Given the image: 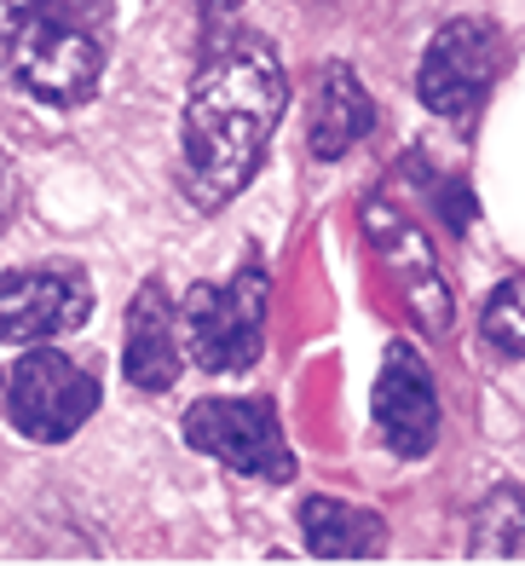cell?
Listing matches in <instances>:
<instances>
[{
  "instance_id": "obj_10",
  "label": "cell",
  "mask_w": 525,
  "mask_h": 566,
  "mask_svg": "<svg viewBox=\"0 0 525 566\" xmlns=\"http://www.w3.org/2000/svg\"><path fill=\"white\" fill-rule=\"evenodd\" d=\"M376 134V98L364 93L353 64H324L318 75V105H312V127L306 145L318 163H340L347 150H358Z\"/></svg>"
},
{
  "instance_id": "obj_2",
  "label": "cell",
  "mask_w": 525,
  "mask_h": 566,
  "mask_svg": "<svg viewBox=\"0 0 525 566\" xmlns=\"http://www.w3.org/2000/svg\"><path fill=\"white\" fill-rule=\"evenodd\" d=\"M104 30L82 0H0V64L52 111L87 105L104 82Z\"/></svg>"
},
{
  "instance_id": "obj_14",
  "label": "cell",
  "mask_w": 525,
  "mask_h": 566,
  "mask_svg": "<svg viewBox=\"0 0 525 566\" xmlns=\"http://www.w3.org/2000/svg\"><path fill=\"white\" fill-rule=\"evenodd\" d=\"M12 209H18V168H12L7 150H0V231L12 226Z\"/></svg>"
},
{
  "instance_id": "obj_13",
  "label": "cell",
  "mask_w": 525,
  "mask_h": 566,
  "mask_svg": "<svg viewBox=\"0 0 525 566\" xmlns=\"http://www.w3.org/2000/svg\"><path fill=\"white\" fill-rule=\"evenodd\" d=\"M480 336H485L496 353L525 358V272L503 277V283L485 295V306H480Z\"/></svg>"
},
{
  "instance_id": "obj_11",
  "label": "cell",
  "mask_w": 525,
  "mask_h": 566,
  "mask_svg": "<svg viewBox=\"0 0 525 566\" xmlns=\"http://www.w3.org/2000/svg\"><path fill=\"white\" fill-rule=\"evenodd\" d=\"M301 537L318 560H370L387 549V521L376 509H358L340 497H306L301 503Z\"/></svg>"
},
{
  "instance_id": "obj_5",
  "label": "cell",
  "mask_w": 525,
  "mask_h": 566,
  "mask_svg": "<svg viewBox=\"0 0 525 566\" xmlns=\"http://www.w3.org/2000/svg\"><path fill=\"white\" fill-rule=\"evenodd\" d=\"M186 446L202 451L208 462H220L231 474H249V480H266V485H288L295 480V451H288V433L283 417L266 394H249V399H197L186 410Z\"/></svg>"
},
{
  "instance_id": "obj_15",
  "label": "cell",
  "mask_w": 525,
  "mask_h": 566,
  "mask_svg": "<svg viewBox=\"0 0 525 566\" xmlns=\"http://www.w3.org/2000/svg\"><path fill=\"white\" fill-rule=\"evenodd\" d=\"M0 388H7V381H0Z\"/></svg>"
},
{
  "instance_id": "obj_4",
  "label": "cell",
  "mask_w": 525,
  "mask_h": 566,
  "mask_svg": "<svg viewBox=\"0 0 525 566\" xmlns=\"http://www.w3.org/2000/svg\"><path fill=\"white\" fill-rule=\"evenodd\" d=\"M104 399V381L98 370H87L82 358L70 353H52V342H41L35 353H23L7 388H0V410L7 422L35 446H64L87 428V417Z\"/></svg>"
},
{
  "instance_id": "obj_12",
  "label": "cell",
  "mask_w": 525,
  "mask_h": 566,
  "mask_svg": "<svg viewBox=\"0 0 525 566\" xmlns=\"http://www.w3.org/2000/svg\"><path fill=\"white\" fill-rule=\"evenodd\" d=\"M474 560H525V485H491L468 521Z\"/></svg>"
},
{
  "instance_id": "obj_8",
  "label": "cell",
  "mask_w": 525,
  "mask_h": 566,
  "mask_svg": "<svg viewBox=\"0 0 525 566\" xmlns=\"http://www.w3.org/2000/svg\"><path fill=\"white\" fill-rule=\"evenodd\" d=\"M370 417L392 457H428L439 446V381L410 342H387Z\"/></svg>"
},
{
  "instance_id": "obj_3",
  "label": "cell",
  "mask_w": 525,
  "mask_h": 566,
  "mask_svg": "<svg viewBox=\"0 0 525 566\" xmlns=\"http://www.w3.org/2000/svg\"><path fill=\"white\" fill-rule=\"evenodd\" d=\"M266 306H272V277L260 261H249L225 283H191V295L179 301L186 358L208 376H238V370L260 365V347H266Z\"/></svg>"
},
{
  "instance_id": "obj_9",
  "label": "cell",
  "mask_w": 525,
  "mask_h": 566,
  "mask_svg": "<svg viewBox=\"0 0 525 566\" xmlns=\"http://www.w3.org/2000/svg\"><path fill=\"white\" fill-rule=\"evenodd\" d=\"M122 370L139 394H168L186 370V336H179V301L162 277H145L127 301V342Z\"/></svg>"
},
{
  "instance_id": "obj_6",
  "label": "cell",
  "mask_w": 525,
  "mask_h": 566,
  "mask_svg": "<svg viewBox=\"0 0 525 566\" xmlns=\"http://www.w3.org/2000/svg\"><path fill=\"white\" fill-rule=\"evenodd\" d=\"M496 70H503V35H496V23L491 18H451L428 41L416 93H422V105L433 116L462 122L485 105V93L496 87Z\"/></svg>"
},
{
  "instance_id": "obj_7",
  "label": "cell",
  "mask_w": 525,
  "mask_h": 566,
  "mask_svg": "<svg viewBox=\"0 0 525 566\" xmlns=\"http://www.w3.org/2000/svg\"><path fill=\"white\" fill-rule=\"evenodd\" d=\"M93 313V283L82 266H18L0 277V342L41 347L82 329Z\"/></svg>"
},
{
  "instance_id": "obj_1",
  "label": "cell",
  "mask_w": 525,
  "mask_h": 566,
  "mask_svg": "<svg viewBox=\"0 0 525 566\" xmlns=\"http://www.w3.org/2000/svg\"><path fill=\"white\" fill-rule=\"evenodd\" d=\"M283 111L288 70L277 46L254 30H214L179 116V157H186V191L197 209L214 214L249 186Z\"/></svg>"
}]
</instances>
